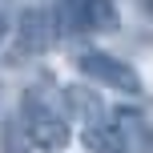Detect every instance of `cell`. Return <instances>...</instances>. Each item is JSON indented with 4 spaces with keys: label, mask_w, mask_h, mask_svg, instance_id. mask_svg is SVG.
Instances as JSON below:
<instances>
[{
    "label": "cell",
    "mask_w": 153,
    "mask_h": 153,
    "mask_svg": "<svg viewBox=\"0 0 153 153\" xmlns=\"http://www.w3.org/2000/svg\"><path fill=\"white\" fill-rule=\"evenodd\" d=\"M20 113H24V133H28V141L36 149H65L73 137L69 121H65V113H56L53 105L45 101V93L40 89H24V101H20Z\"/></svg>",
    "instance_id": "obj_1"
},
{
    "label": "cell",
    "mask_w": 153,
    "mask_h": 153,
    "mask_svg": "<svg viewBox=\"0 0 153 153\" xmlns=\"http://www.w3.org/2000/svg\"><path fill=\"white\" fill-rule=\"evenodd\" d=\"M76 69L81 76H89L93 85H101V89L109 93H121V97H137L145 85H141V73L133 69L129 61H121V56L113 53H101V48H89V53L76 56Z\"/></svg>",
    "instance_id": "obj_2"
},
{
    "label": "cell",
    "mask_w": 153,
    "mask_h": 153,
    "mask_svg": "<svg viewBox=\"0 0 153 153\" xmlns=\"http://www.w3.org/2000/svg\"><path fill=\"white\" fill-rule=\"evenodd\" d=\"M65 16H69L73 32H117L121 28L117 0H69Z\"/></svg>",
    "instance_id": "obj_3"
},
{
    "label": "cell",
    "mask_w": 153,
    "mask_h": 153,
    "mask_svg": "<svg viewBox=\"0 0 153 153\" xmlns=\"http://www.w3.org/2000/svg\"><path fill=\"white\" fill-rule=\"evenodd\" d=\"M16 40H20L24 53H45L56 40V20L45 8H24L20 20H16Z\"/></svg>",
    "instance_id": "obj_4"
},
{
    "label": "cell",
    "mask_w": 153,
    "mask_h": 153,
    "mask_svg": "<svg viewBox=\"0 0 153 153\" xmlns=\"http://www.w3.org/2000/svg\"><path fill=\"white\" fill-rule=\"evenodd\" d=\"M4 36H8V20L0 16V45H4Z\"/></svg>",
    "instance_id": "obj_5"
},
{
    "label": "cell",
    "mask_w": 153,
    "mask_h": 153,
    "mask_svg": "<svg viewBox=\"0 0 153 153\" xmlns=\"http://www.w3.org/2000/svg\"><path fill=\"white\" fill-rule=\"evenodd\" d=\"M149 153H153V149H149Z\"/></svg>",
    "instance_id": "obj_6"
}]
</instances>
